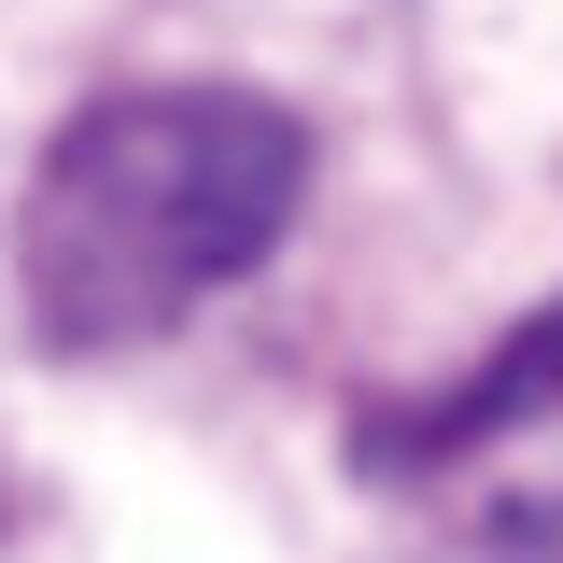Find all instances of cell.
Segmentation results:
<instances>
[{"mask_svg": "<svg viewBox=\"0 0 563 563\" xmlns=\"http://www.w3.org/2000/svg\"><path fill=\"white\" fill-rule=\"evenodd\" d=\"M310 198V128L254 85H128L85 99L14 211V282L57 352H141L198 296L254 282Z\"/></svg>", "mask_w": 563, "mask_h": 563, "instance_id": "obj_1", "label": "cell"}, {"mask_svg": "<svg viewBox=\"0 0 563 563\" xmlns=\"http://www.w3.org/2000/svg\"><path fill=\"white\" fill-rule=\"evenodd\" d=\"M536 409H563V296H550V310H521V324H507L451 395H422V409H366V479L465 465L479 437H521Z\"/></svg>", "mask_w": 563, "mask_h": 563, "instance_id": "obj_2", "label": "cell"}]
</instances>
